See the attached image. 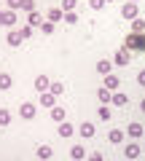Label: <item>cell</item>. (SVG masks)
Masks as SVG:
<instances>
[{
  "instance_id": "37",
  "label": "cell",
  "mask_w": 145,
  "mask_h": 161,
  "mask_svg": "<svg viewBox=\"0 0 145 161\" xmlns=\"http://www.w3.org/2000/svg\"><path fill=\"white\" fill-rule=\"evenodd\" d=\"M105 3H113V0H105Z\"/></svg>"
},
{
  "instance_id": "23",
  "label": "cell",
  "mask_w": 145,
  "mask_h": 161,
  "mask_svg": "<svg viewBox=\"0 0 145 161\" xmlns=\"http://www.w3.org/2000/svg\"><path fill=\"white\" fill-rule=\"evenodd\" d=\"M142 30H145V22L137 16V19L132 22V32H134V35H142Z\"/></svg>"
},
{
  "instance_id": "36",
  "label": "cell",
  "mask_w": 145,
  "mask_h": 161,
  "mask_svg": "<svg viewBox=\"0 0 145 161\" xmlns=\"http://www.w3.org/2000/svg\"><path fill=\"white\" fill-rule=\"evenodd\" d=\"M140 110H142V113H145V99H142V102H140Z\"/></svg>"
},
{
  "instance_id": "4",
  "label": "cell",
  "mask_w": 145,
  "mask_h": 161,
  "mask_svg": "<svg viewBox=\"0 0 145 161\" xmlns=\"http://www.w3.org/2000/svg\"><path fill=\"white\" fill-rule=\"evenodd\" d=\"M102 86L108 89V92H116V89L121 86V80H118V75H116V73H110V75H105V80H102Z\"/></svg>"
},
{
  "instance_id": "18",
  "label": "cell",
  "mask_w": 145,
  "mask_h": 161,
  "mask_svg": "<svg viewBox=\"0 0 145 161\" xmlns=\"http://www.w3.org/2000/svg\"><path fill=\"white\" fill-rule=\"evenodd\" d=\"M110 67H113L110 59H99V62H97V73L99 75H110Z\"/></svg>"
},
{
  "instance_id": "25",
  "label": "cell",
  "mask_w": 145,
  "mask_h": 161,
  "mask_svg": "<svg viewBox=\"0 0 145 161\" xmlns=\"http://www.w3.org/2000/svg\"><path fill=\"white\" fill-rule=\"evenodd\" d=\"M8 124H11V113L6 108H0V126H8Z\"/></svg>"
},
{
  "instance_id": "5",
  "label": "cell",
  "mask_w": 145,
  "mask_h": 161,
  "mask_svg": "<svg viewBox=\"0 0 145 161\" xmlns=\"http://www.w3.org/2000/svg\"><path fill=\"white\" fill-rule=\"evenodd\" d=\"M62 19H64V11H62V8H48V11H46V22H62Z\"/></svg>"
},
{
  "instance_id": "31",
  "label": "cell",
  "mask_w": 145,
  "mask_h": 161,
  "mask_svg": "<svg viewBox=\"0 0 145 161\" xmlns=\"http://www.w3.org/2000/svg\"><path fill=\"white\" fill-rule=\"evenodd\" d=\"M89 6H92L94 11H99V8H105V0H89Z\"/></svg>"
},
{
  "instance_id": "2",
  "label": "cell",
  "mask_w": 145,
  "mask_h": 161,
  "mask_svg": "<svg viewBox=\"0 0 145 161\" xmlns=\"http://www.w3.org/2000/svg\"><path fill=\"white\" fill-rule=\"evenodd\" d=\"M121 16H124V19H132V22H134V19L140 16L137 3H124V6H121Z\"/></svg>"
},
{
  "instance_id": "34",
  "label": "cell",
  "mask_w": 145,
  "mask_h": 161,
  "mask_svg": "<svg viewBox=\"0 0 145 161\" xmlns=\"http://www.w3.org/2000/svg\"><path fill=\"white\" fill-rule=\"evenodd\" d=\"M89 161H105V158H102V153H92V156H89Z\"/></svg>"
},
{
  "instance_id": "11",
  "label": "cell",
  "mask_w": 145,
  "mask_h": 161,
  "mask_svg": "<svg viewBox=\"0 0 145 161\" xmlns=\"http://www.w3.org/2000/svg\"><path fill=\"white\" fill-rule=\"evenodd\" d=\"M22 32H19V30H11V32H8V38H6V43L8 46H22Z\"/></svg>"
},
{
  "instance_id": "20",
  "label": "cell",
  "mask_w": 145,
  "mask_h": 161,
  "mask_svg": "<svg viewBox=\"0 0 145 161\" xmlns=\"http://www.w3.org/2000/svg\"><path fill=\"white\" fill-rule=\"evenodd\" d=\"M113 62H116V64H129V51H126V48H121V51H116V57H113Z\"/></svg>"
},
{
  "instance_id": "12",
  "label": "cell",
  "mask_w": 145,
  "mask_h": 161,
  "mask_svg": "<svg viewBox=\"0 0 145 161\" xmlns=\"http://www.w3.org/2000/svg\"><path fill=\"white\" fill-rule=\"evenodd\" d=\"M14 24H16V11L6 8V11H3V27H14Z\"/></svg>"
},
{
  "instance_id": "35",
  "label": "cell",
  "mask_w": 145,
  "mask_h": 161,
  "mask_svg": "<svg viewBox=\"0 0 145 161\" xmlns=\"http://www.w3.org/2000/svg\"><path fill=\"white\" fill-rule=\"evenodd\" d=\"M137 80H140V83H142V86H145V70H140V75H137Z\"/></svg>"
},
{
  "instance_id": "10",
  "label": "cell",
  "mask_w": 145,
  "mask_h": 161,
  "mask_svg": "<svg viewBox=\"0 0 145 161\" xmlns=\"http://www.w3.org/2000/svg\"><path fill=\"white\" fill-rule=\"evenodd\" d=\"M124 137H126V132H121V129H110V132H108V140H110L113 145H121Z\"/></svg>"
},
{
  "instance_id": "1",
  "label": "cell",
  "mask_w": 145,
  "mask_h": 161,
  "mask_svg": "<svg viewBox=\"0 0 145 161\" xmlns=\"http://www.w3.org/2000/svg\"><path fill=\"white\" fill-rule=\"evenodd\" d=\"M124 48H126V51H145V35L129 32L126 40H124Z\"/></svg>"
},
{
  "instance_id": "26",
  "label": "cell",
  "mask_w": 145,
  "mask_h": 161,
  "mask_svg": "<svg viewBox=\"0 0 145 161\" xmlns=\"http://www.w3.org/2000/svg\"><path fill=\"white\" fill-rule=\"evenodd\" d=\"M75 3H78V0H62V6H59V8H62L64 14H67V11H75Z\"/></svg>"
},
{
  "instance_id": "30",
  "label": "cell",
  "mask_w": 145,
  "mask_h": 161,
  "mask_svg": "<svg viewBox=\"0 0 145 161\" xmlns=\"http://www.w3.org/2000/svg\"><path fill=\"white\" fill-rule=\"evenodd\" d=\"M99 118H102V121H110V108H108V105L99 108Z\"/></svg>"
},
{
  "instance_id": "27",
  "label": "cell",
  "mask_w": 145,
  "mask_h": 161,
  "mask_svg": "<svg viewBox=\"0 0 145 161\" xmlns=\"http://www.w3.org/2000/svg\"><path fill=\"white\" fill-rule=\"evenodd\" d=\"M48 92L54 94V97H59V94H64V83H51V89Z\"/></svg>"
},
{
  "instance_id": "19",
  "label": "cell",
  "mask_w": 145,
  "mask_h": 161,
  "mask_svg": "<svg viewBox=\"0 0 145 161\" xmlns=\"http://www.w3.org/2000/svg\"><path fill=\"white\" fill-rule=\"evenodd\" d=\"M51 156H54L51 145H41V148H38V158H41V161H48Z\"/></svg>"
},
{
  "instance_id": "3",
  "label": "cell",
  "mask_w": 145,
  "mask_h": 161,
  "mask_svg": "<svg viewBox=\"0 0 145 161\" xmlns=\"http://www.w3.org/2000/svg\"><path fill=\"white\" fill-rule=\"evenodd\" d=\"M35 113H38V108H35L32 102H22V105H19V115H22L24 121H32Z\"/></svg>"
},
{
  "instance_id": "14",
  "label": "cell",
  "mask_w": 145,
  "mask_h": 161,
  "mask_svg": "<svg viewBox=\"0 0 145 161\" xmlns=\"http://www.w3.org/2000/svg\"><path fill=\"white\" fill-rule=\"evenodd\" d=\"M70 156L75 161H86V148H83V145H73V148H70Z\"/></svg>"
},
{
  "instance_id": "24",
  "label": "cell",
  "mask_w": 145,
  "mask_h": 161,
  "mask_svg": "<svg viewBox=\"0 0 145 161\" xmlns=\"http://www.w3.org/2000/svg\"><path fill=\"white\" fill-rule=\"evenodd\" d=\"M97 99H99V102H110V99H113V94L110 92H108V89H99V92H97Z\"/></svg>"
},
{
  "instance_id": "28",
  "label": "cell",
  "mask_w": 145,
  "mask_h": 161,
  "mask_svg": "<svg viewBox=\"0 0 145 161\" xmlns=\"http://www.w3.org/2000/svg\"><path fill=\"white\" fill-rule=\"evenodd\" d=\"M24 3H27V0H8V8H11V11H19V8H24Z\"/></svg>"
},
{
  "instance_id": "39",
  "label": "cell",
  "mask_w": 145,
  "mask_h": 161,
  "mask_svg": "<svg viewBox=\"0 0 145 161\" xmlns=\"http://www.w3.org/2000/svg\"><path fill=\"white\" fill-rule=\"evenodd\" d=\"M0 11H3V6H0Z\"/></svg>"
},
{
  "instance_id": "38",
  "label": "cell",
  "mask_w": 145,
  "mask_h": 161,
  "mask_svg": "<svg viewBox=\"0 0 145 161\" xmlns=\"http://www.w3.org/2000/svg\"><path fill=\"white\" fill-rule=\"evenodd\" d=\"M129 3H137V0H129Z\"/></svg>"
},
{
  "instance_id": "7",
  "label": "cell",
  "mask_w": 145,
  "mask_h": 161,
  "mask_svg": "<svg viewBox=\"0 0 145 161\" xmlns=\"http://www.w3.org/2000/svg\"><path fill=\"white\" fill-rule=\"evenodd\" d=\"M57 132H59V137H64V140H67V137H73V132H75V126H73L70 121H62Z\"/></svg>"
},
{
  "instance_id": "6",
  "label": "cell",
  "mask_w": 145,
  "mask_h": 161,
  "mask_svg": "<svg viewBox=\"0 0 145 161\" xmlns=\"http://www.w3.org/2000/svg\"><path fill=\"white\" fill-rule=\"evenodd\" d=\"M35 89H38L41 94H46L48 89H51V80H48L46 75H38V78H35Z\"/></svg>"
},
{
  "instance_id": "15",
  "label": "cell",
  "mask_w": 145,
  "mask_h": 161,
  "mask_svg": "<svg viewBox=\"0 0 145 161\" xmlns=\"http://www.w3.org/2000/svg\"><path fill=\"white\" fill-rule=\"evenodd\" d=\"M41 108H57V97H54L51 92L41 94Z\"/></svg>"
},
{
  "instance_id": "29",
  "label": "cell",
  "mask_w": 145,
  "mask_h": 161,
  "mask_svg": "<svg viewBox=\"0 0 145 161\" xmlns=\"http://www.w3.org/2000/svg\"><path fill=\"white\" fill-rule=\"evenodd\" d=\"M62 22H67V24H75V22H78V14H75V11H67Z\"/></svg>"
},
{
  "instance_id": "17",
  "label": "cell",
  "mask_w": 145,
  "mask_h": 161,
  "mask_svg": "<svg viewBox=\"0 0 145 161\" xmlns=\"http://www.w3.org/2000/svg\"><path fill=\"white\" fill-rule=\"evenodd\" d=\"M51 118L57 121V124H62V121H67V110L64 108H51Z\"/></svg>"
},
{
  "instance_id": "33",
  "label": "cell",
  "mask_w": 145,
  "mask_h": 161,
  "mask_svg": "<svg viewBox=\"0 0 145 161\" xmlns=\"http://www.w3.org/2000/svg\"><path fill=\"white\" fill-rule=\"evenodd\" d=\"M41 30H43V35H51V32H54V24H51V22H43Z\"/></svg>"
},
{
  "instance_id": "32",
  "label": "cell",
  "mask_w": 145,
  "mask_h": 161,
  "mask_svg": "<svg viewBox=\"0 0 145 161\" xmlns=\"http://www.w3.org/2000/svg\"><path fill=\"white\" fill-rule=\"evenodd\" d=\"M19 32H22V38H24V40H27V38H30V35H32V27H30V24H24V27H22V30H19Z\"/></svg>"
},
{
  "instance_id": "21",
  "label": "cell",
  "mask_w": 145,
  "mask_h": 161,
  "mask_svg": "<svg viewBox=\"0 0 145 161\" xmlns=\"http://www.w3.org/2000/svg\"><path fill=\"white\" fill-rule=\"evenodd\" d=\"M11 83H14V78L8 73H0V92H3V89H11Z\"/></svg>"
},
{
  "instance_id": "8",
  "label": "cell",
  "mask_w": 145,
  "mask_h": 161,
  "mask_svg": "<svg viewBox=\"0 0 145 161\" xmlns=\"http://www.w3.org/2000/svg\"><path fill=\"white\" fill-rule=\"evenodd\" d=\"M78 132H81V137H94V132H97V129H94V124H92V121H83V124H81V126H78Z\"/></svg>"
},
{
  "instance_id": "13",
  "label": "cell",
  "mask_w": 145,
  "mask_h": 161,
  "mask_svg": "<svg viewBox=\"0 0 145 161\" xmlns=\"http://www.w3.org/2000/svg\"><path fill=\"white\" fill-rule=\"evenodd\" d=\"M142 132H145V129L140 126L137 121H132V124L126 126V134H129V137H134V140H137V137H142Z\"/></svg>"
},
{
  "instance_id": "22",
  "label": "cell",
  "mask_w": 145,
  "mask_h": 161,
  "mask_svg": "<svg viewBox=\"0 0 145 161\" xmlns=\"http://www.w3.org/2000/svg\"><path fill=\"white\" fill-rule=\"evenodd\" d=\"M110 102L116 105V108H121V105H126V102H129V97H126V94H121V92H118V94H113V99H110Z\"/></svg>"
},
{
  "instance_id": "9",
  "label": "cell",
  "mask_w": 145,
  "mask_h": 161,
  "mask_svg": "<svg viewBox=\"0 0 145 161\" xmlns=\"http://www.w3.org/2000/svg\"><path fill=\"white\" fill-rule=\"evenodd\" d=\"M43 22H46V19H43L41 16V14H38V11H32V14H27V24H30V27H43Z\"/></svg>"
},
{
  "instance_id": "16",
  "label": "cell",
  "mask_w": 145,
  "mask_h": 161,
  "mask_svg": "<svg viewBox=\"0 0 145 161\" xmlns=\"http://www.w3.org/2000/svg\"><path fill=\"white\" fill-rule=\"evenodd\" d=\"M140 150H142V148H140L137 142H129L126 148H124V156H126V158H137V156H140Z\"/></svg>"
}]
</instances>
